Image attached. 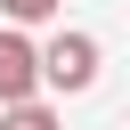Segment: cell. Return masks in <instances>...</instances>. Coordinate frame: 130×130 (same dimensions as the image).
<instances>
[{
    "mask_svg": "<svg viewBox=\"0 0 130 130\" xmlns=\"http://www.w3.org/2000/svg\"><path fill=\"white\" fill-rule=\"evenodd\" d=\"M32 89H41V49L24 32H0V106H16Z\"/></svg>",
    "mask_w": 130,
    "mask_h": 130,
    "instance_id": "2",
    "label": "cell"
},
{
    "mask_svg": "<svg viewBox=\"0 0 130 130\" xmlns=\"http://www.w3.org/2000/svg\"><path fill=\"white\" fill-rule=\"evenodd\" d=\"M57 8H65V0H0V16H8V24H49Z\"/></svg>",
    "mask_w": 130,
    "mask_h": 130,
    "instance_id": "4",
    "label": "cell"
},
{
    "mask_svg": "<svg viewBox=\"0 0 130 130\" xmlns=\"http://www.w3.org/2000/svg\"><path fill=\"white\" fill-rule=\"evenodd\" d=\"M41 81H49V89H89V81H98V41H89V32H57V41L41 49Z\"/></svg>",
    "mask_w": 130,
    "mask_h": 130,
    "instance_id": "1",
    "label": "cell"
},
{
    "mask_svg": "<svg viewBox=\"0 0 130 130\" xmlns=\"http://www.w3.org/2000/svg\"><path fill=\"white\" fill-rule=\"evenodd\" d=\"M0 130H57V114H49V106H41V98H16V106H8V122H0Z\"/></svg>",
    "mask_w": 130,
    "mask_h": 130,
    "instance_id": "3",
    "label": "cell"
}]
</instances>
